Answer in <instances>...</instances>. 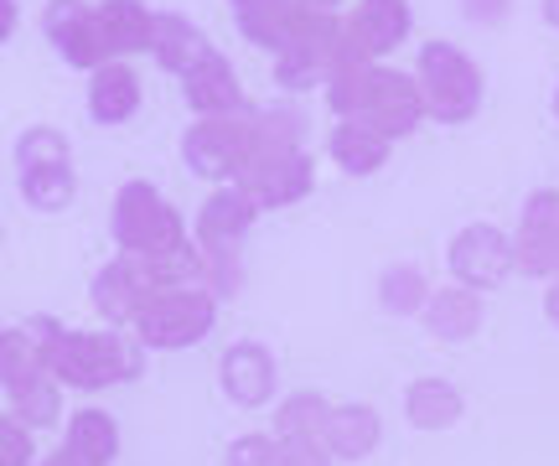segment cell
Masks as SVG:
<instances>
[{
    "instance_id": "obj_1",
    "label": "cell",
    "mask_w": 559,
    "mask_h": 466,
    "mask_svg": "<svg viewBox=\"0 0 559 466\" xmlns=\"http://www.w3.org/2000/svg\"><path fill=\"white\" fill-rule=\"evenodd\" d=\"M326 99L342 120H362L383 130L389 141L409 135L419 120H425V94H419L415 79L404 73H389V68H373V62H353V68H337L326 79Z\"/></svg>"
},
{
    "instance_id": "obj_2",
    "label": "cell",
    "mask_w": 559,
    "mask_h": 466,
    "mask_svg": "<svg viewBox=\"0 0 559 466\" xmlns=\"http://www.w3.org/2000/svg\"><path fill=\"white\" fill-rule=\"evenodd\" d=\"M115 239H120L124 254H135V260H171L187 249V228H181L177 207L160 198L151 182H124L120 198H115Z\"/></svg>"
},
{
    "instance_id": "obj_3",
    "label": "cell",
    "mask_w": 559,
    "mask_h": 466,
    "mask_svg": "<svg viewBox=\"0 0 559 466\" xmlns=\"http://www.w3.org/2000/svg\"><path fill=\"white\" fill-rule=\"evenodd\" d=\"M140 368V353L124 347L120 332H58L47 347V373L73 389H104L115 379H130Z\"/></svg>"
},
{
    "instance_id": "obj_4",
    "label": "cell",
    "mask_w": 559,
    "mask_h": 466,
    "mask_svg": "<svg viewBox=\"0 0 559 466\" xmlns=\"http://www.w3.org/2000/svg\"><path fill=\"white\" fill-rule=\"evenodd\" d=\"M419 94H425V115H436L445 124L472 120L481 109V73L451 41H425L419 52Z\"/></svg>"
},
{
    "instance_id": "obj_5",
    "label": "cell",
    "mask_w": 559,
    "mask_h": 466,
    "mask_svg": "<svg viewBox=\"0 0 559 466\" xmlns=\"http://www.w3.org/2000/svg\"><path fill=\"white\" fill-rule=\"evenodd\" d=\"M135 326L151 347H187L213 326V296L202 285H160L135 311Z\"/></svg>"
},
{
    "instance_id": "obj_6",
    "label": "cell",
    "mask_w": 559,
    "mask_h": 466,
    "mask_svg": "<svg viewBox=\"0 0 559 466\" xmlns=\"http://www.w3.org/2000/svg\"><path fill=\"white\" fill-rule=\"evenodd\" d=\"M41 32L58 47V58L73 62V68H88V73H94V68H104V62L115 58V52H109V37H104L99 5H88V0H47Z\"/></svg>"
},
{
    "instance_id": "obj_7",
    "label": "cell",
    "mask_w": 559,
    "mask_h": 466,
    "mask_svg": "<svg viewBox=\"0 0 559 466\" xmlns=\"http://www.w3.org/2000/svg\"><path fill=\"white\" fill-rule=\"evenodd\" d=\"M409 26H415V11L404 0H358L353 16L342 21V68L394 52L409 37Z\"/></svg>"
},
{
    "instance_id": "obj_8",
    "label": "cell",
    "mask_w": 559,
    "mask_h": 466,
    "mask_svg": "<svg viewBox=\"0 0 559 466\" xmlns=\"http://www.w3.org/2000/svg\"><path fill=\"white\" fill-rule=\"evenodd\" d=\"M249 135H254V115H213L187 130L181 156L202 177H239L243 156H249Z\"/></svg>"
},
{
    "instance_id": "obj_9",
    "label": "cell",
    "mask_w": 559,
    "mask_h": 466,
    "mask_svg": "<svg viewBox=\"0 0 559 466\" xmlns=\"http://www.w3.org/2000/svg\"><path fill=\"white\" fill-rule=\"evenodd\" d=\"M239 187L260 207L296 203V198L311 192V156H306L300 145H290V151H254V156L239 166Z\"/></svg>"
},
{
    "instance_id": "obj_10",
    "label": "cell",
    "mask_w": 559,
    "mask_h": 466,
    "mask_svg": "<svg viewBox=\"0 0 559 466\" xmlns=\"http://www.w3.org/2000/svg\"><path fill=\"white\" fill-rule=\"evenodd\" d=\"M451 270H456V280L472 285V290H492V285H502L508 270H513V239L492 224L461 228L456 243H451Z\"/></svg>"
},
{
    "instance_id": "obj_11",
    "label": "cell",
    "mask_w": 559,
    "mask_h": 466,
    "mask_svg": "<svg viewBox=\"0 0 559 466\" xmlns=\"http://www.w3.org/2000/svg\"><path fill=\"white\" fill-rule=\"evenodd\" d=\"M254 213H260V203L243 187H223V192H213V203L198 213V243L202 249H234L249 234Z\"/></svg>"
},
{
    "instance_id": "obj_12",
    "label": "cell",
    "mask_w": 559,
    "mask_h": 466,
    "mask_svg": "<svg viewBox=\"0 0 559 466\" xmlns=\"http://www.w3.org/2000/svg\"><path fill=\"white\" fill-rule=\"evenodd\" d=\"M140 109V79L124 58H109L104 68H94V83H88V115L99 124H124L135 120Z\"/></svg>"
},
{
    "instance_id": "obj_13",
    "label": "cell",
    "mask_w": 559,
    "mask_h": 466,
    "mask_svg": "<svg viewBox=\"0 0 559 466\" xmlns=\"http://www.w3.org/2000/svg\"><path fill=\"white\" fill-rule=\"evenodd\" d=\"M187 79V104L198 109L202 120H213V115H234L239 109V79H234V68L223 52H207V58L192 68V73H181Z\"/></svg>"
},
{
    "instance_id": "obj_14",
    "label": "cell",
    "mask_w": 559,
    "mask_h": 466,
    "mask_svg": "<svg viewBox=\"0 0 559 466\" xmlns=\"http://www.w3.org/2000/svg\"><path fill=\"white\" fill-rule=\"evenodd\" d=\"M223 389H228V399L234 405H264L270 394H275V363H270V353L254 343L234 347L228 358H223Z\"/></svg>"
},
{
    "instance_id": "obj_15",
    "label": "cell",
    "mask_w": 559,
    "mask_h": 466,
    "mask_svg": "<svg viewBox=\"0 0 559 466\" xmlns=\"http://www.w3.org/2000/svg\"><path fill=\"white\" fill-rule=\"evenodd\" d=\"M425 322H430V332H436L440 343H466L481 326V290H472V285L436 290L425 301Z\"/></svg>"
},
{
    "instance_id": "obj_16",
    "label": "cell",
    "mask_w": 559,
    "mask_h": 466,
    "mask_svg": "<svg viewBox=\"0 0 559 466\" xmlns=\"http://www.w3.org/2000/svg\"><path fill=\"white\" fill-rule=\"evenodd\" d=\"M389 151H394V141L362 120H342L337 130H332V162H337L342 171H353V177L379 171V166L389 162Z\"/></svg>"
},
{
    "instance_id": "obj_17",
    "label": "cell",
    "mask_w": 559,
    "mask_h": 466,
    "mask_svg": "<svg viewBox=\"0 0 559 466\" xmlns=\"http://www.w3.org/2000/svg\"><path fill=\"white\" fill-rule=\"evenodd\" d=\"M151 52H156L160 68H171V73H192V68L213 52V41L202 37L187 16H156V26H151Z\"/></svg>"
},
{
    "instance_id": "obj_18",
    "label": "cell",
    "mask_w": 559,
    "mask_h": 466,
    "mask_svg": "<svg viewBox=\"0 0 559 466\" xmlns=\"http://www.w3.org/2000/svg\"><path fill=\"white\" fill-rule=\"evenodd\" d=\"M62 451L79 466H109L115 451H120V430H115V420L104 409H83V415H73V426L62 435Z\"/></svg>"
},
{
    "instance_id": "obj_19",
    "label": "cell",
    "mask_w": 559,
    "mask_h": 466,
    "mask_svg": "<svg viewBox=\"0 0 559 466\" xmlns=\"http://www.w3.org/2000/svg\"><path fill=\"white\" fill-rule=\"evenodd\" d=\"M104 37H109V52L124 58V52H151V26L156 16L140 5V0H104L99 5Z\"/></svg>"
},
{
    "instance_id": "obj_20",
    "label": "cell",
    "mask_w": 559,
    "mask_h": 466,
    "mask_svg": "<svg viewBox=\"0 0 559 466\" xmlns=\"http://www.w3.org/2000/svg\"><path fill=\"white\" fill-rule=\"evenodd\" d=\"M321 441L337 451V456H368V451L379 446V415L368 405L332 409L326 426H321Z\"/></svg>"
},
{
    "instance_id": "obj_21",
    "label": "cell",
    "mask_w": 559,
    "mask_h": 466,
    "mask_svg": "<svg viewBox=\"0 0 559 466\" xmlns=\"http://www.w3.org/2000/svg\"><path fill=\"white\" fill-rule=\"evenodd\" d=\"M16 187L37 213H62V207L73 203V192H79V177H73V162L68 166H26L16 177Z\"/></svg>"
},
{
    "instance_id": "obj_22",
    "label": "cell",
    "mask_w": 559,
    "mask_h": 466,
    "mask_svg": "<svg viewBox=\"0 0 559 466\" xmlns=\"http://www.w3.org/2000/svg\"><path fill=\"white\" fill-rule=\"evenodd\" d=\"M409 420L419 430H445L461 420V394L440 379H425V384L409 389Z\"/></svg>"
},
{
    "instance_id": "obj_23",
    "label": "cell",
    "mask_w": 559,
    "mask_h": 466,
    "mask_svg": "<svg viewBox=\"0 0 559 466\" xmlns=\"http://www.w3.org/2000/svg\"><path fill=\"white\" fill-rule=\"evenodd\" d=\"M11 405H16V420H26V426H52L62 409V384L52 373H41L32 384L11 389Z\"/></svg>"
},
{
    "instance_id": "obj_24",
    "label": "cell",
    "mask_w": 559,
    "mask_h": 466,
    "mask_svg": "<svg viewBox=\"0 0 559 466\" xmlns=\"http://www.w3.org/2000/svg\"><path fill=\"white\" fill-rule=\"evenodd\" d=\"M425 280H419L415 264H394L389 275H383V306L394 311V316H409V311H425Z\"/></svg>"
},
{
    "instance_id": "obj_25",
    "label": "cell",
    "mask_w": 559,
    "mask_h": 466,
    "mask_svg": "<svg viewBox=\"0 0 559 466\" xmlns=\"http://www.w3.org/2000/svg\"><path fill=\"white\" fill-rule=\"evenodd\" d=\"M280 415H285V420H280V435H321V426H326L332 409L321 405L317 394H296V399H285Z\"/></svg>"
},
{
    "instance_id": "obj_26",
    "label": "cell",
    "mask_w": 559,
    "mask_h": 466,
    "mask_svg": "<svg viewBox=\"0 0 559 466\" xmlns=\"http://www.w3.org/2000/svg\"><path fill=\"white\" fill-rule=\"evenodd\" d=\"M559 228V192L544 187L523 203V224H519V239H539V234H555Z\"/></svg>"
},
{
    "instance_id": "obj_27",
    "label": "cell",
    "mask_w": 559,
    "mask_h": 466,
    "mask_svg": "<svg viewBox=\"0 0 559 466\" xmlns=\"http://www.w3.org/2000/svg\"><path fill=\"white\" fill-rule=\"evenodd\" d=\"M0 466H32V426L0 415Z\"/></svg>"
},
{
    "instance_id": "obj_28",
    "label": "cell",
    "mask_w": 559,
    "mask_h": 466,
    "mask_svg": "<svg viewBox=\"0 0 559 466\" xmlns=\"http://www.w3.org/2000/svg\"><path fill=\"white\" fill-rule=\"evenodd\" d=\"M234 466H280V446L264 441V435H249L234 446Z\"/></svg>"
},
{
    "instance_id": "obj_29",
    "label": "cell",
    "mask_w": 559,
    "mask_h": 466,
    "mask_svg": "<svg viewBox=\"0 0 559 466\" xmlns=\"http://www.w3.org/2000/svg\"><path fill=\"white\" fill-rule=\"evenodd\" d=\"M466 16L477 21V26H498L508 16V0H466Z\"/></svg>"
},
{
    "instance_id": "obj_30",
    "label": "cell",
    "mask_w": 559,
    "mask_h": 466,
    "mask_svg": "<svg viewBox=\"0 0 559 466\" xmlns=\"http://www.w3.org/2000/svg\"><path fill=\"white\" fill-rule=\"evenodd\" d=\"M11 32H16V0H0V47L11 41Z\"/></svg>"
},
{
    "instance_id": "obj_31",
    "label": "cell",
    "mask_w": 559,
    "mask_h": 466,
    "mask_svg": "<svg viewBox=\"0 0 559 466\" xmlns=\"http://www.w3.org/2000/svg\"><path fill=\"white\" fill-rule=\"evenodd\" d=\"M544 311H549V322L559 326V275H555V290H549V301H544Z\"/></svg>"
},
{
    "instance_id": "obj_32",
    "label": "cell",
    "mask_w": 559,
    "mask_h": 466,
    "mask_svg": "<svg viewBox=\"0 0 559 466\" xmlns=\"http://www.w3.org/2000/svg\"><path fill=\"white\" fill-rule=\"evenodd\" d=\"M539 11H544V21H549V26H559V0H544Z\"/></svg>"
},
{
    "instance_id": "obj_33",
    "label": "cell",
    "mask_w": 559,
    "mask_h": 466,
    "mask_svg": "<svg viewBox=\"0 0 559 466\" xmlns=\"http://www.w3.org/2000/svg\"><path fill=\"white\" fill-rule=\"evenodd\" d=\"M296 5H306V11H332L337 0H296Z\"/></svg>"
},
{
    "instance_id": "obj_34",
    "label": "cell",
    "mask_w": 559,
    "mask_h": 466,
    "mask_svg": "<svg viewBox=\"0 0 559 466\" xmlns=\"http://www.w3.org/2000/svg\"><path fill=\"white\" fill-rule=\"evenodd\" d=\"M41 466H79V462H73L68 451H62V456H52V462H41Z\"/></svg>"
},
{
    "instance_id": "obj_35",
    "label": "cell",
    "mask_w": 559,
    "mask_h": 466,
    "mask_svg": "<svg viewBox=\"0 0 559 466\" xmlns=\"http://www.w3.org/2000/svg\"><path fill=\"white\" fill-rule=\"evenodd\" d=\"M555 115H559V94H555Z\"/></svg>"
},
{
    "instance_id": "obj_36",
    "label": "cell",
    "mask_w": 559,
    "mask_h": 466,
    "mask_svg": "<svg viewBox=\"0 0 559 466\" xmlns=\"http://www.w3.org/2000/svg\"><path fill=\"white\" fill-rule=\"evenodd\" d=\"M0 337H5V326H0Z\"/></svg>"
},
{
    "instance_id": "obj_37",
    "label": "cell",
    "mask_w": 559,
    "mask_h": 466,
    "mask_svg": "<svg viewBox=\"0 0 559 466\" xmlns=\"http://www.w3.org/2000/svg\"><path fill=\"white\" fill-rule=\"evenodd\" d=\"M234 5H243V0H234Z\"/></svg>"
}]
</instances>
